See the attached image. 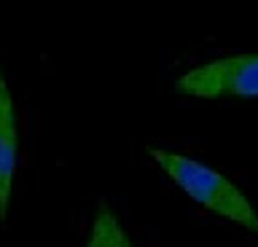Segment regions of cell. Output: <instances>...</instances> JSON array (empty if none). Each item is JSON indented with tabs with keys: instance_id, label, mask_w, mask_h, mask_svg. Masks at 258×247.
Returning a JSON list of instances; mask_svg holds the SVG:
<instances>
[{
	"instance_id": "obj_1",
	"label": "cell",
	"mask_w": 258,
	"mask_h": 247,
	"mask_svg": "<svg viewBox=\"0 0 258 247\" xmlns=\"http://www.w3.org/2000/svg\"><path fill=\"white\" fill-rule=\"evenodd\" d=\"M148 156L191 202H197L199 207L215 212L218 218L229 220L250 234H258V212L253 210L250 199L237 188V183H231L226 175L207 167L199 158L175 153V150L148 145Z\"/></svg>"
},
{
	"instance_id": "obj_2",
	"label": "cell",
	"mask_w": 258,
	"mask_h": 247,
	"mask_svg": "<svg viewBox=\"0 0 258 247\" xmlns=\"http://www.w3.org/2000/svg\"><path fill=\"white\" fill-rule=\"evenodd\" d=\"M172 89L197 100H258V54H229L191 67Z\"/></svg>"
},
{
	"instance_id": "obj_3",
	"label": "cell",
	"mask_w": 258,
	"mask_h": 247,
	"mask_svg": "<svg viewBox=\"0 0 258 247\" xmlns=\"http://www.w3.org/2000/svg\"><path fill=\"white\" fill-rule=\"evenodd\" d=\"M16 153H19V126H16V105L8 89V81L0 70V220L8 218L11 191L16 178Z\"/></svg>"
},
{
	"instance_id": "obj_4",
	"label": "cell",
	"mask_w": 258,
	"mask_h": 247,
	"mask_svg": "<svg viewBox=\"0 0 258 247\" xmlns=\"http://www.w3.org/2000/svg\"><path fill=\"white\" fill-rule=\"evenodd\" d=\"M86 247H135V244L121 226L118 215L108 204H97L92 228H89L86 236Z\"/></svg>"
}]
</instances>
